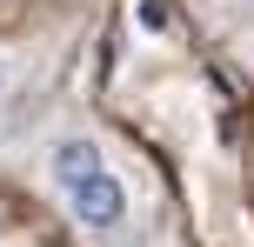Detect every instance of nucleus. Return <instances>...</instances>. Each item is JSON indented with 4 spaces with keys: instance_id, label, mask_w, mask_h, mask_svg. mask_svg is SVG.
I'll return each mask as SVG.
<instances>
[{
    "instance_id": "obj_1",
    "label": "nucleus",
    "mask_w": 254,
    "mask_h": 247,
    "mask_svg": "<svg viewBox=\"0 0 254 247\" xmlns=\"http://www.w3.org/2000/svg\"><path fill=\"white\" fill-rule=\"evenodd\" d=\"M47 187L61 194L67 221L87 241H114L127 221H134V194H127L121 167L107 160V147L94 134H54L47 147Z\"/></svg>"
},
{
    "instance_id": "obj_2",
    "label": "nucleus",
    "mask_w": 254,
    "mask_h": 247,
    "mask_svg": "<svg viewBox=\"0 0 254 247\" xmlns=\"http://www.w3.org/2000/svg\"><path fill=\"white\" fill-rule=\"evenodd\" d=\"M7 87H13V53L0 47V100H7Z\"/></svg>"
}]
</instances>
